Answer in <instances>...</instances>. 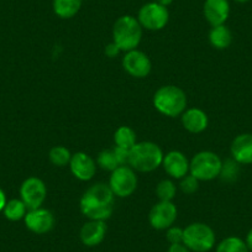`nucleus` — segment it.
Segmentation results:
<instances>
[{"instance_id": "obj_1", "label": "nucleus", "mask_w": 252, "mask_h": 252, "mask_svg": "<svg viewBox=\"0 0 252 252\" xmlns=\"http://www.w3.org/2000/svg\"><path fill=\"white\" fill-rule=\"evenodd\" d=\"M115 195L106 183L89 187L79 200V209L88 220L106 221L114 212Z\"/></svg>"}, {"instance_id": "obj_2", "label": "nucleus", "mask_w": 252, "mask_h": 252, "mask_svg": "<svg viewBox=\"0 0 252 252\" xmlns=\"http://www.w3.org/2000/svg\"><path fill=\"white\" fill-rule=\"evenodd\" d=\"M155 109L167 118L181 116L187 109L188 99L186 92L177 86H162L154 94Z\"/></svg>"}, {"instance_id": "obj_3", "label": "nucleus", "mask_w": 252, "mask_h": 252, "mask_svg": "<svg viewBox=\"0 0 252 252\" xmlns=\"http://www.w3.org/2000/svg\"><path fill=\"white\" fill-rule=\"evenodd\" d=\"M163 151L157 144L152 141L137 142L129 151V164L136 172H152L162 166Z\"/></svg>"}, {"instance_id": "obj_4", "label": "nucleus", "mask_w": 252, "mask_h": 252, "mask_svg": "<svg viewBox=\"0 0 252 252\" xmlns=\"http://www.w3.org/2000/svg\"><path fill=\"white\" fill-rule=\"evenodd\" d=\"M144 29L136 16L123 15L116 19L113 26V42L120 47L124 53L136 50L142 40Z\"/></svg>"}, {"instance_id": "obj_5", "label": "nucleus", "mask_w": 252, "mask_h": 252, "mask_svg": "<svg viewBox=\"0 0 252 252\" xmlns=\"http://www.w3.org/2000/svg\"><path fill=\"white\" fill-rule=\"evenodd\" d=\"M183 244L192 252H209L217 244V235L205 222H192L183 229Z\"/></svg>"}, {"instance_id": "obj_6", "label": "nucleus", "mask_w": 252, "mask_h": 252, "mask_svg": "<svg viewBox=\"0 0 252 252\" xmlns=\"http://www.w3.org/2000/svg\"><path fill=\"white\" fill-rule=\"evenodd\" d=\"M222 159L213 151H200L189 161V174L199 182H208L218 178L221 171Z\"/></svg>"}, {"instance_id": "obj_7", "label": "nucleus", "mask_w": 252, "mask_h": 252, "mask_svg": "<svg viewBox=\"0 0 252 252\" xmlns=\"http://www.w3.org/2000/svg\"><path fill=\"white\" fill-rule=\"evenodd\" d=\"M109 188L111 189L115 198H127L135 193L137 188L136 171L129 164L119 166L110 172L109 177Z\"/></svg>"}, {"instance_id": "obj_8", "label": "nucleus", "mask_w": 252, "mask_h": 252, "mask_svg": "<svg viewBox=\"0 0 252 252\" xmlns=\"http://www.w3.org/2000/svg\"><path fill=\"white\" fill-rule=\"evenodd\" d=\"M137 20L145 30H163L169 21L168 8L156 1H150L140 8L137 13Z\"/></svg>"}, {"instance_id": "obj_9", "label": "nucleus", "mask_w": 252, "mask_h": 252, "mask_svg": "<svg viewBox=\"0 0 252 252\" xmlns=\"http://www.w3.org/2000/svg\"><path fill=\"white\" fill-rule=\"evenodd\" d=\"M47 198V187L38 177H29L20 186V199L29 210L41 208Z\"/></svg>"}, {"instance_id": "obj_10", "label": "nucleus", "mask_w": 252, "mask_h": 252, "mask_svg": "<svg viewBox=\"0 0 252 252\" xmlns=\"http://www.w3.org/2000/svg\"><path fill=\"white\" fill-rule=\"evenodd\" d=\"M121 64L124 71L134 78H146L152 71V62L149 56L137 48L124 53Z\"/></svg>"}, {"instance_id": "obj_11", "label": "nucleus", "mask_w": 252, "mask_h": 252, "mask_svg": "<svg viewBox=\"0 0 252 252\" xmlns=\"http://www.w3.org/2000/svg\"><path fill=\"white\" fill-rule=\"evenodd\" d=\"M177 217H178V210L173 202H161L154 205L149 213V222L151 227L155 230L166 231L168 227L174 225Z\"/></svg>"}, {"instance_id": "obj_12", "label": "nucleus", "mask_w": 252, "mask_h": 252, "mask_svg": "<svg viewBox=\"0 0 252 252\" xmlns=\"http://www.w3.org/2000/svg\"><path fill=\"white\" fill-rule=\"evenodd\" d=\"M24 222L28 230L36 235H45L52 231L56 225V218L51 210L45 208H37V209L28 210Z\"/></svg>"}, {"instance_id": "obj_13", "label": "nucleus", "mask_w": 252, "mask_h": 252, "mask_svg": "<svg viewBox=\"0 0 252 252\" xmlns=\"http://www.w3.org/2000/svg\"><path fill=\"white\" fill-rule=\"evenodd\" d=\"M69 169L77 179L88 182L94 178L96 173V161L86 152H76L72 155Z\"/></svg>"}, {"instance_id": "obj_14", "label": "nucleus", "mask_w": 252, "mask_h": 252, "mask_svg": "<svg viewBox=\"0 0 252 252\" xmlns=\"http://www.w3.org/2000/svg\"><path fill=\"white\" fill-rule=\"evenodd\" d=\"M108 232L106 221L101 220H88L84 222L79 231L81 242L87 247H95L104 241Z\"/></svg>"}, {"instance_id": "obj_15", "label": "nucleus", "mask_w": 252, "mask_h": 252, "mask_svg": "<svg viewBox=\"0 0 252 252\" xmlns=\"http://www.w3.org/2000/svg\"><path fill=\"white\" fill-rule=\"evenodd\" d=\"M162 167L164 172L173 179H182L189 174V159L181 151H169L163 156Z\"/></svg>"}, {"instance_id": "obj_16", "label": "nucleus", "mask_w": 252, "mask_h": 252, "mask_svg": "<svg viewBox=\"0 0 252 252\" xmlns=\"http://www.w3.org/2000/svg\"><path fill=\"white\" fill-rule=\"evenodd\" d=\"M203 14L209 25H224L230 15L229 0H205Z\"/></svg>"}, {"instance_id": "obj_17", "label": "nucleus", "mask_w": 252, "mask_h": 252, "mask_svg": "<svg viewBox=\"0 0 252 252\" xmlns=\"http://www.w3.org/2000/svg\"><path fill=\"white\" fill-rule=\"evenodd\" d=\"M182 126L190 134H200L209 125L207 113L199 108H187L181 115Z\"/></svg>"}, {"instance_id": "obj_18", "label": "nucleus", "mask_w": 252, "mask_h": 252, "mask_svg": "<svg viewBox=\"0 0 252 252\" xmlns=\"http://www.w3.org/2000/svg\"><path fill=\"white\" fill-rule=\"evenodd\" d=\"M231 157L239 164H252V134H240L230 146Z\"/></svg>"}, {"instance_id": "obj_19", "label": "nucleus", "mask_w": 252, "mask_h": 252, "mask_svg": "<svg viewBox=\"0 0 252 252\" xmlns=\"http://www.w3.org/2000/svg\"><path fill=\"white\" fill-rule=\"evenodd\" d=\"M83 0H52V10L57 18L67 20L79 13Z\"/></svg>"}, {"instance_id": "obj_20", "label": "nucleus", "mask_w": 252, "mask_h": 252, "mask_svg": "<svg viewBox=\"0 0 252 252\" xmlns=\"http://www.w3.org/2000/svg\"><path fill=\"white\" fill-rule=\"evenodd\" d=\"M209 42L217 50H226L232 42L231 30L226 25L213 26L209 31Z\"/></svg>"}, {"instance_id": "obj_21", "label": "nucleus", "mask_w": 252, "mask_h": 252, "mask_svg": "<svg viewBox=\"0 0 252 252\" xmlns=\"http://www.w3.org/2000/svg\"><path fill=\"white\" fill-rule=\"evenodd\" d=\"M114 142L115 146L130 151L137 144L136 132L130 126H120L114 134Z\"/></svg>"}, {"instance_id": "obj_22", "label": "nucleus", "mask_w": 252, "mask_h": 252, "mask_svg": "<svg viewBox=\"0 0 252 252\" xmlns=\"http://www.w3.org/2000/svg\"><path fill=\"white\" fill-rule=\"evenodd\" d=\"M28 210V207H26L25 203L20 198L19 199L18 198H14V199H10L6 202L5 208L3 210V214L10 221H20V220H24Z\"/></svg>"}, {"instance_id": "obj_23", "label": "nucleus", "mask_w": 252, "mask_h": 252, "mask_svg": "<svg viewBox=\"0 0 252 252\" xmlns=\"http://www.w3.org/2000/svg\"><path fill=\"white\" fill-rule=\"evenodd\" d=\"M215 252H250V250L241 237L227 236L217 245Z\"/></svg>"}, {"instance_id": "obj_24", "label": "nucleus", "mask_w": 252, "mask_h": 252, "mask_svg": "<svg viewBox=\"0 0 252 252\" xmlns=\"http://www.w3.org/2000/svg\"><path fill=\"white\" fill-rule=\"evenodd\" d=\"M48 158L50 162L56 167L68 166L71 162L72 154L67 147L64 146H53L48 152Z\"/></svg>"}, {"instance_id": "obj_25", "label": "nucleus", "mask_w": 252, "mask_h": 252, "mask_svg": "<svg viewBox=\"0 0 252 252\" xmlns=\"http://www.w3.org/2000/svg\"><path fill=\"white\" fill-rule=\"evenodd\" d=\"M177 194V187L172 179H162L156 186V195L161 202H173Z\"/></svg>"}, {"instance_id": "obj_26", "label": "nucleus", "mask_w": 252, "mask_h": 252, "mask_svg": "<svg viewBox=\"0 0 252 252\" xmlns=\"http://www.w3.org/2000/svg\"><path fill=\"white\" fill-rule=\"evenodd\" d=\"M96 166L100 167L104 171L113 172L114 169L118 168L120 164H119L118 159H116L115 152L113 149H105L103 151L99 152V155L96 156Z\"/></svg>"}, {"instance_id": "obj_27", "label": "nucleus", "mask_w": 252, "mask_h": 252, "mask_svg": "<svg viewBox=\"0 0 252 252\" xmlns=\"http://www.w3.org/2000/svg\"><path fill=\"white\" fill-rule=\"evenodd\" d=\"M240 173V164L234 158H229L222 161L220 178L225 182H234Z\"/></svg>"}, {"instance_id": "obj_28", "label": "nucleus", "mask_w": 252, "mask_h": 252, "mask_svg": "<svg viewBox=\"0 0 252 252\" xmlns=\"http://www.w3.org/2000/svg\"><path fill=\"white\" fill-rule=\"evenodd\" d=\"M179 181H181L179 182V188H181L184 194H194L198 188H199V181L195 177H193L192 174H187L186 177H183Z\"/></svg>"}, {"instance_id": "obj_29", "label": "nucleus", "mask_w": 252, "mask_h": 252, "mask_svg": "<svg viewBox=\"0 0 252 252\" xmlns=\"http://www.w3.org/2000/svg\"><path fill=\"white\" fill-rule=\"evenodd\" d=\"M166 239L169 242V245L183 244V229L172 225L171 227L166 230Z\"/></svg>"}, {"instance_id": "obj_30", "label": "nucleus", "mask_w": 252, "mask_h": 252, "mask_svg": "<svg viewBox=\"0 0 252 252\" xmlns=\"http://www.w3.org/2000/svg\"><path fill=\"white\" fill-rule=\"evenodd\" d=\"M104 52H105V55L108 56L109 58H114V57H116L119 53L123 52V51L120 50V47H119L115 42H110L105 46V48H104Z\"/></svg>"}, {"instance_id": "obj_31", "label": "nucleus", "mask_w": 252, "mask_h": 252, "mask_svg": "<svg viewBox=\"0 0 252 252\" xmlns=\"http://www.w3.org/2000/svg\"><path fill=\"white\" fill-rule=\"evenodd\" d=\"M167 252H192L184 244H173L169 245Z\"/></svg>"}, {"instance_id": "obj_32", "label": "nucleus", "mask_w": 252, "mask_h": 252, "mask_svg": "<svg viewBox=\"0 0 252 252\" xmlns=\"http://www.w3.org/2000/svg\"><path fill=\"white\" fill-rule=\"evenodd\" d=\"M6 202H8V199H6L5 192H4L3 189L0 188V212H3L4 210V208H5L6 205Z\"/></svg>"}, {"instance_id": "obj_33", "label": "nucleus", "mask_w": 252, "mask_h": 252, "mask_svg": "<svg viewBox=\"0 0 252 252\" xmlns=\"http://www.w3.org/2000/svg\"><path fill=\"white\" fill-rule=\"evenodd\" d=\"M245 242H246V245H247V247H249L250 251L252 252V227L250 229V231L247 232L246 239H245Z\"/></svg>"}, {"instance_id": "obj_34", "label": "nucleus", "mask_w": 252, "mask_h": 252, "mask_svg": "<svg viewBox=\"0 0 252 252\" xmlns=\"http://www.w3.org/2000/svg\"><path fill=\"white\" fill-rule=\"evenodd\" d=\"M154 1H156V3L161 4V5H163V6H168L173 3L174 0H154Z\"/></svg>"}, {"instance_id": "obj_35", "label": "nucleus", "mask_w": 252, "mask_h": 252, "mask_svg": "<svg viewBox=\"0 0 252 252\" xmlns=\"http://www.w3.org/2000/svg\"><path fill=\"white\" fill-rule=\"evenodd\" d=\"M234 1H236V3H240V4H245L247 3V1H250V0H234Z\"/></svg>"}]
</instances>
